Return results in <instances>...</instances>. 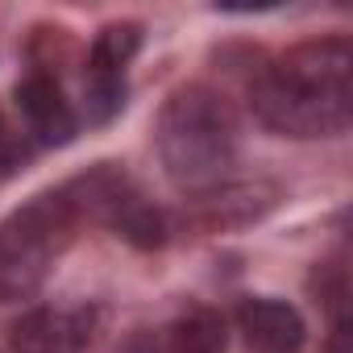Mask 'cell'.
<instances>
[{"label": "cell", "instance_id": "52a82bcc", "mask_svg": "<svg viewBox=\"0 0 353 353\" xmlns=\"http://www.w3.org/2000/svg\"><path fill=\"white\" fill-rule=\"evenodd\" d=\"M17 108L46 145H63V141L75 137V125H79L75 108H71V100L63 96V88L50 71H30L17 83Z\"/></svg>", "mask_w": 353, "mask_h": 353}, {"label": "cell", "instance_id": "6da1fadb", "mask_svg": "<svg viewBox=\"0 0 353 353\" xmlns=\"http://www.w3.org/2000/svg\"><path fill=\"white\" fill-rule=\"evenodd\" d=\"M254 112L283 137H332L353 121V46L349 38L299 42L266 63L250 88Z\"/></svg>", "mask_w": 353, "mask_h": 353}, {"label": "cell", "instance_id": "7a4b0ae2", "mask_svg": "<svg viewBox=\"0 0 353 353\" xmlns=\"http://www.w3.org/2000/svg\"><path fill=\"white\" fill-rule=\"evenodd\" d=\"M154 141L166 174L179 188H216L237 162L241 129L221 92L192 83L162 104Z\"/></svg>", "mask_w": 353, "mask_h": 353}, {"label": "cell", "instance_id": "3957f363", "mask_svg": "<svg viewBox=\"0 0 353 353\" xmlns=\"http://www.w3.org/2000/svg\"><path fill=\"white\" fill-rule=\"evenodd\" d=\"M88 216L67 183L59 192L34 196L0 225V303L30 299L63 258V250L75 241V229Z\"/></svg>", "mask_w": 353, "mask_h": 353}, {"label": "cell", "instance_id": "277c9868", "mask_svg": "<svg viewBox=\"0 0 353 353\" xmlns=\"http://www.w3.org/2000/svg\"><path fill=\"white\" fill-rule=\"evenodd\" d=\"M137 46H141V30L133 21H117L96 34L88 50V75H83L92 121H108L125 104V67L137 54Z\"/></svg>", "mask_w": 353, "mask_h": 353}, {"label": "cell", "instance_id": "ba28073f", "mask_svg": "<svg viewBox=\"0 0 353 353\" xmlns=\"http://www.w3.org/2000/svg\"><path fill=\"white\" fill-rule=\"evenodd\" d=\"M237 324L258 353H299L303 316L283 299H245L237 307Z\"/></svg>", "mask_w": 353, "mask_h": 353}, {"label": "cell", "instance_id": "5b68a950", "mask_svg": "<svg viewBox=\"0 0 353 353\" xmlns=\"http://www.w3.org/2000/svg\"><path fill=\"white\" fill-rule=\"evenodd\" d=\"M92 336L96 312L88 307H34L9 332L13 353H83Z\"/></svg>", "mask_w": 353, "mask_h": 353}, {"label": "cell", "instance_id": "8992f818", "mask_svg": "<svg viewBox=\"0 0 353 353\" xmlns=\"http://www.w3.org/2000/svg\"><path fill=\"white\" fill-rule=\"evenodd\" d=\"M229 332L221 312L212 307H188L174 320H166L154 332H141L133 341V353H225Z\"/></svg>", "mask_w": 353, "mask_h": 353}]
</instances>
